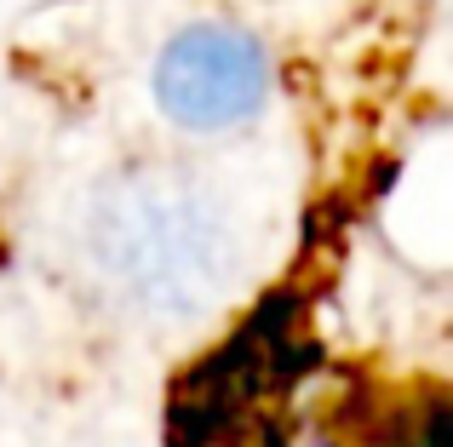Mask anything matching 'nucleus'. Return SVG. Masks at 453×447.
Masks as SVG:
<instances>
[{"label": "nucleus", "mask_w": 453, "mask_h": 447, "mask_svg": "<svg viewBox=\"0 0 453 447\" xmlns=\"http://www.w3.org/2000/svg\"><path fill=\"white\" fill-rule=\"evenodd\" d=\"M270 57L235 23H189L155 57V103L184 133H224L265 110Z\"/></svg>", "instance_id": "nucleus-1"}]
</instances>
